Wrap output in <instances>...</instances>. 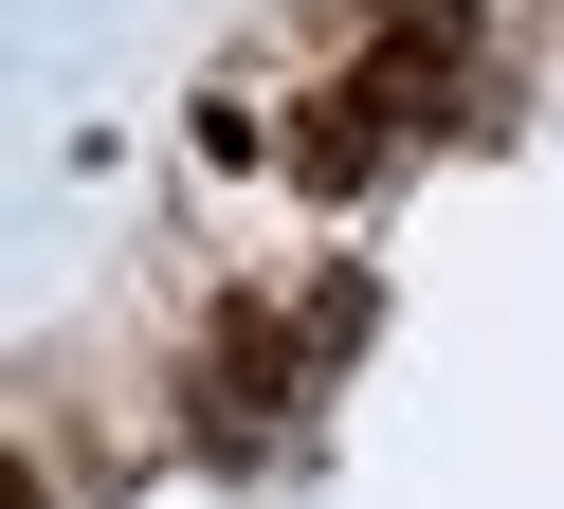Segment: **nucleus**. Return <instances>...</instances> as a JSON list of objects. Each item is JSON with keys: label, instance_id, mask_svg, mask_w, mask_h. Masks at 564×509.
Returning a JSON list of instances; mask_svg holds the SVG:
<instances>
[{"label": "nucleus", "instance_id": "f257e3e1", "mask_svg": "<svg viewBox=\"0 0 564 509\" xmlns=\"http://www.w3.org/2000/svg\"><path fill=\"white\" fill-rule=\"evenodd\" d=\"M455 55H474V19H455V0H382V55H365V91L401 109V128H437Z\"/></svg>", "mask_w": 564, "mask_h": 509}, {"label": "nucleus", "instance_id": "f03ea898", "mask_svg": "<svg viewBox=\"0 0 564 509\" xmlns=\"http://www.w3.org/2000/svg\"><path fill=\"white\" fill-rule=\"evenodd\" d=\"M382 128H401V109H382L365 73H346V91H310V128H292V182H310V201H365V182H382Z\"/></svg>", "mask_w": 564, "mask_h": 509}, {"label": "nucleus", "instance_id": "7ed1b4c3", "mask_svg": "<svg viewBox=\"0 0 564 509\" xmlns=\"http://www.w3.org/2000/svg\"><path fill=\"white\" fill-rule=\"evenodd\" d=\"M273 400H292V346L237 310V327H219V419H273Z\"/></svg>", "mask_w": 564, "mask_h": 509}]
</instances>
